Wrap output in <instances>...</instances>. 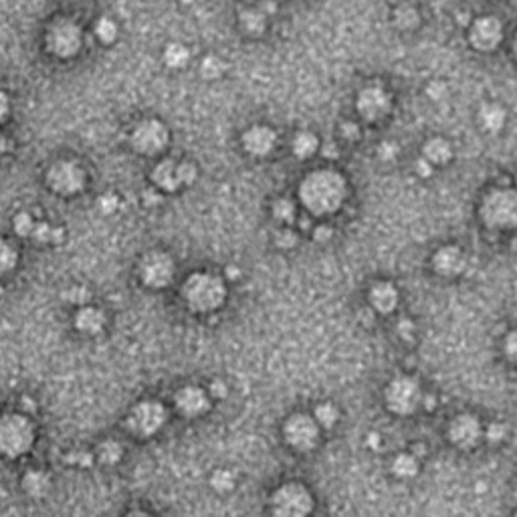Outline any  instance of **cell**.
I'll return each mask as SVG.
<instances>
[{"label": "cell", "instance_id": "6da1fadb", "mask_svg": "<svg viewBox=\"0 0 517 517\" xmlns=\"http://www.w3.org/2000/svg\"><path fill=\"white\" fill-rule=\"evenodd\" d=\"M348 196L346 178L332 168L315 170L307 174L299 184V200L315 216L334 214L341 209Z\"/></svg>", "mask_w": 517, "mask_h": 517}, {"label": "cell", "instance_id": "3957f363", "mask_svg": "<svg viewBox=\"0 0 517 517\" xmlns=\"http://www.w3.org/2000/svg\"><path fill=\"white\" fill-rule=\"evenodd\" d=\"M182 295L190 309L207 313L214 311L226 299V287L220 277L213 273H194L186 279Z\"/></svg>", "mask_w": 517, "mask_h": 517}, {"label": "cell", "instance_id": "ee69618b", "mask_svg": "<svg viewBox=\"0 0 517 517\" xmlns=\"http://www.w3.org/2000/svg\"><path fill=\"white\" fill-rule=\"evenodd\" d=\"M332 235H334V229L328 226V224H319V226H315V231H313V239H315L317 243H328V241L332 239Z\"/></svg>", "mask_w": 517, "mask_h": 517}, {"label": "cell", "instance_id": "74e56055", "mask_svg": "<svg viewBox=\"0 0 517 517\" xmlns=\"http://www.w3.org/2000/svg\"><path fill=\"white\" fill-rule=\"evenodd\" d=\"M36 222L31 218V214L21 213L17 214L14 218V231L21 235V237H32V231H34Z\"/></svg>", "mask_w": 517, "mask_h": 517}, {"label": "cell", "instance_id": "83f0119b", "mask_svg": "<svg viewBox=\"0 0 517 517\" xmlns=\"http://www.w3.org/2000/svg\"><path fill=\"white\" fill-rule=\"evenodd\" d=\"M394 23L400 29H414L421 23V14L410 4H400L394 10Z\"/></svg>", "mask_w": 517, "mask_h": 517}, {"label": "cell", "instance_id": "f6af8a7d", "mask_svg": "<svg viewBox=\"0 0 517 517\" xmlns=\"http://www.w3.org/2000/svg\"><path fill=\"white\" fill-rule=\"evenodd\" d=\"M65 297H71V299H69L71 304H85V302L92 297V293H89L87 289H79V287H77V289H71Z\"/></svg>", "mask_w": 517, "mask_h": 517}, {"label": "cell", "instance_id": "836d02e7", "mask_svg": "<svg viewBox=\"0 0 517 517\" xmlns=\"http://www.w3.org/2000/svg\"><path fill=\"white\" fill-rule=\"evenodd\" d=\"M273 216L279 222H293L295 220V204L289 198H279L273 204Z\"/></svg>", "mask_w": 517, "mask_h": 517}, {"label": "cell", "instance_id": "f546056e", "mask_svg": "<svg viewBox=\"0 0 517 517\" xmlns=\"http://www.w3.org/2000/svg\"><path fill=\"white\" fill-rule=\"evenodd\" d=\"M241 25H243L244 32H249V34H261L265 31L267 21L259 10H244L241 14Z\"/></svg>", "mask_w": 517, "mask_h": 517}, {"label": "cell", "instance_id": "f5cc1de1", "mask_svg": "<svg viewBox=\"0 0 517 517\" xmlns=\"http://www.w3.org/2000/svg\"><path fill=\"white\" fill-rule=\"evenodd\" d=\"M321 154H324L326 158H330V160H335V158L339 156V148H337L335 144H332V142H328V144L321 148Z\"/></svg>", "mask_w": 517, "mask_h": 517}, {"label": "cell", "instance_id": "e0dca14e", "mask_svg": "<svg viewBox=\"0 0 517 517\" xmlns=\"http://www.w3.org/2000/svg\"><path fill=\"white\" fill-rule=\"evenodd\" d=\"M275 144H277V136L267 125H255V127L244 131L243 146L251 156H257V158L269 156L273 152Z\"/></svg>", "mask_w": 517, "mask_h": 517}, {"label": "cell", "instance_id": "60d3db41", "mask_svg": "<svg viewBox=\"0 0 517 517\" xmlns=\"http://www.w3.org/2000/svg\"><path fill=\"white\" fill-rule=\"evenodd\" d=\"M339 134L346 138V140H350V142H354V140H360V136H362V131H360V125L356 122H344L341 123V127H339Z\"/></svg>", "mask_w": 517, "mask_h": 517}, {"label": "cell", "instance_id": "b9f144b4", "mask_svg": "<svg viewBox=\"0 0 517 517\" xmlns=\"http://www.w3.org/2000/svg\"><path fill=\"white\" fill-rule=\"evenodd\" d=\"M426 93H428V97H430L432 101H441V99L447 95V85H445L443 81H430V83L426 85Z\"/></svg>", "mask_w": 517, "mask_h": 517}, {"label": "cell", "instance_id": "f1b7e54d", "mask_svg": "<svg viewBox=\"0 0 517 517\" xmlns=\"http://www.w3.org/2000/svg\"><path fill=\"white\" fill-rule=\"evenodd\" d=\"M188 59H190V51L184 45H180V43H172L164 51V61H166L168 67H172V69L184 67L188 63Z\"/></svg>", "mask_w": 517, "mask_h": 517}, {"label": "cell", "instance_id": "e575fe53", "mask_svg": "<svg viewBox=\"0 0 517 517\" xmlns=\"http://www.w3.org/2000/svg\"><path fill=\"white\" fill-rule=\"evenodd\" d=\"M483 436H485V441L493 443V445H497V443H503V441L507 439V425H505V423H499V421H495V423H489V425L485 426V432H483Z\"/></svg>", "mask_w": 517, "mask_h": 517}, {"label": "cell", "instance_id": "ab89813d", "mask_svg": "<svg viewBox=\"0 0 517 517\" xmlns=\"http://www.w3.org/2000/svg\"><path fill=\"white\" fill-rule=\"evenodd\" d=\"M178 172H180V182L182 186H190V184L196 180V166L194 164H190V162H182V164H178Z\"/></svg>", "mask_w": 517, "mask_h": 517}, {"label": "cell", "instance_id": "9a60e30c", "mask_svg": "<svg viewBox=\"0 0 517 517\" xmlns=\"http://www.w3.org/2000/svg\"><path fill=\"white\" fill-rule=\"evenodd\" d=\"M503 41V23L497 17H479L469 27V43L481 53L495 51Z\"/></svg>", "mask_w": 517, "mask_h": 517}, {"label": "cell", "instance_id": "6f0895ef", "mask_svg": "<svg viewBox=\"0 0 517 517\" xmlns=\"http://www.w3.org/2000/svg\"><path fill=\"white\" fill-rule=\"evenodd\" d=\"M229 277H231V279L239 277V271H237V269H233V267H229Z\"/></svg>", "mask_w": 517, "mask_h": 517}, {"label": "cell", "instance_id": "9c48e42d", "mask_svg": "<svg viewBox=\"0 0 517 517\" xmlns=\"http://www.w3.org/2000/svg\"><path fill=\"white\" fill-rule=\"evenodd\" d=\"M138 275H140L144 285L154 287V289H162L174 279V261L170 255H166L162 251H152V253L142 257Z\"/></svg>", "mask_w": 517, "mask_h": 517}, {"label": "cell", "instance_id": "484cf974", "mask_svg": "<svg viewBox=\"0 0 517 517\" xmlns=\"http://www.w3.org/2000/svg\"><path fill=\"white\" fill-rule=\"evenodd\" d=\"M291 148H293V154H295L299 160H307V158H311L313 154L319 150V140H317V136L311 134V131H299V134L293 138Z\"/></svg>", "mask_w": 517, "mask_h": 517}, {"label": "cell", "instance_id": "4fadbf2b", "mask_svg": "<svg viewBox=\"0 0 517 517\" xmlns=\"http://www.w3.org/2000/svg\"><path fill=\"white\" fill-rule=\"evenodd\" d=\"M356 109L366 122H380L392 109V97L380 85H368L356 97Z\"/></svg>", "mask_w": 517, "mask_h": 517}, {"label": "cell", "instance_id": "30bf717a", "mask_svg": "<svg viewBox=\"0 0 517 517\" xmlns=\"http://www.w3.org/2000/svg\"><path fill=\"white\" fill-rule=\"evenodd\" d=\"M168 140H170V134L166 125L158 120H144L131 131V146L142 156H154V154L162 152L168 146Z\"/></svg>", "mask_w": 517, "mask_h": 517}, {"label": "cell", "instance_id": "f35d334b", "mask_svg": "<svg viewBox=\"0 0 517 517\" xmlns=\"http://www.w3.org/2000/svg\"><path fill=\"white\" fill-rule=\"evenodd\" d=\"M503 354H505V358L511 364L517 366V330L505 335V339H503Z\"/></svg>", "mask_w": 517, "mask_h": 517}, {"label": "cell", "instance_id": "7c38bea8", "mask_svg": "<svg viewBox=\"0 0 517 517\" xmlns=\"http://www.w3.org/2000/svg\"><path fill=\"white\" fill-rule=\"evenodd\" d=\"M47 182L51 186L53 192L63 194V196H71L83 190L85 186V172L79 164L63 160L51 166L49 174H47Z\"/></svg>", "mask_w": 517, "mask_h": 517}, {"label": "cell", "instance_id": "4316f807", "mask_svg": "<svg viewBox=\"0 0 517 517\" xmlns=\"http://www.w3.org/2000/svg\"><path fill=\"white\" fill-rule=\"evenodd\" d=\"M313 419L317 421V425L321 428H334L339 421V410L335 408V404L332 402H321L317 404L315 412H313Z\"/></svg>", "mask_w": 517, "mask_h": 517}, {"label": "cell", "instance_id": "d6986e66", "mask_svg": "<svg viewBox=\"0 0 517 517\" xmlns=\"http://www.w3.org/2000/svg\"><path fill=\"white\" fill-rule=\"evenodd\" d=\"M209 394L198 386H184L176 394V408L184 416H200L209 410Z\"/></svg>", "mask_w": 517, "mask_h": 517}, {"label": "cell", "instance_id": "db71d44e", "mask_svg": "<svg viewBox=\"0 0 517 517\" xmlns=\"http://www.w3.org/2000/svg\"><path fill=\"white\" fill-rule=\"evenodd\" d=\"M69 461L75 463V465H89L92 463V455L89 453H75Z\"/></svg>", "mask_w": 517, "mask_h": 517}, {"label": "cell", "instance_id": "44dd1931", "mask_svg": "<svg viewBox=\"0 0 517 517\" xmlns=\"http://www.w3.org/2000/svg\"><path fill=\"white\" fill-rule=\"evenodd\" d=\"M75 328L83 334H99L105 328V315L97 307H81L75 315Z\"/></svg>", "mask_w": 517, "mask_h": 517}, {"label": "cell", "instance_id": "ac0fdd59", "mask_svg": "<svg viewBox=\"0 0 517 517\" xmlns=\"http://www.w3.org/2000/svg\"><path fill=\"white\" fill-rule=\"evenodd\" d=\"M368 299H370V307L376 313L388 315V313H392L396 307H398L400 295H398V289H396L390 281H378V283H374L370 287Z\"/></svg>", "mask_w": 517, "mask_h": 517}, {"label": "cell", "instance_id": "8992f818", "mask_svg": "<svg viewBox=\"0 0 517 517\" xmlns=\"http://www.w3.org/2000/svg\"><path fill=\"white\" fill-rule=\"evenodd\" d=\"M273 517H309L313 511V495L304 483H285L271 497Z\"/></svg>", "mask_w": 517, "mask_h": 517}, {"label": "cell", "instance_id": "8fae6325", "mask_svg": "<svg viewBox=\"0 0 517 517\" xmlns=\"http://www.w3.org/2000/svg\"><path fill=\"white\" fill-rule=\"evenodd\" d=\"M483 432H485V426L481 425V421L475 414H469V412L456 414L447 428V436L451 445H455L461 451H473L483 441Z\"/></svg>", "mask_w": 517, "mask_h": 517}, {"label": "cell", "instance_id": "9f6ffc18", "mask_svg": "<svg viewBox=\"0 0 517 517\" xmlns=\"http://www.w3.org/2000/svg\"><path fill=\"white\" fill-rule=\"evenodd\" d=\"M6 148H8V144H6V140L0 136V158H2V154L6 152Z\"/></svg>", "mask_w": 517, "mask_h": 517}, {"label": "cell", "instance_id": "7a4b0ae2", "mask_svg": "<svg viewBox=\"0 0 517 517\" xmlns=\"http://www.w3.org/2000/svg\"><path fill=\"white\" fill-rule=\"evenodd\" d=\"M479 216L491 231H509L517 226V190L495 188L481 200Z\"/></svg>", "mask_w": 517, "mask_h": 517}, {"label": "cell", "instance_id": "603a6c76", "mask_svg": "<svg viewBox=\"0 0 517 517\" xmlns=\"http://www.w3.org/2000/svg\"><path fill=\"white\" fill-rule=\"evenodd\" d=\"M479 122L485 131L497 134L503 129V125L507 122V112L499 103H485L479 112Z\"/></svg>", "mask_w": 517, "mask_h": 517}, {"label": "cell", "instance_id": "d6a6232c", "mask_svg": "<svg viewBox=\"0 0 517 517\" xmlns=\"http://www.w3.org/2000/svg\"><path fill=\"white\" fill-rule=\"evenodd\" d=\"M95 34L103 45H112L118 39V25L112 19H99L95 25Z\"/></svg>", "mask_w": 517, "mask_h": 517}, {"label": "cell", "instance_id": "277c9868", "mask_svg": "<svg viewBox=\"0 0 517 517\" xmlns=\"http://www.w3.org/2000/svg\"><path fill=\"white\" fill-rule=\"evenodd\" d=\"M425 392L421 388V382L412 376H396L386 384L384 390V402L390 412L396 416H410L416 410L423 408Z\"/></svg>", "mask_w": 517, "mask_h": 517}, {"label": "cell", "instance_id": "4dcf8cb0", "mask_svg": "<svg viewBox=\"0 0 517 517\" xmlns=\"http://www.w3.org/2000/svg\"><path fill=\"white\" fill-rule=\"evenodd\" d=\"M123 455V447L120 443H116V441H105V443H101L99 445V449H97V456H99V461L103 463V465H116Z\"/></svg>", "mask_w": 517, "mask_h": 517}, {"label": "cell", "instance_id": "5bb4252c", "mask_svg": "<svg viewBox=\"0 0 517 517\" xmlns=\"http://www.w3.org/2000/svg\"><path fill=\"white\" fill-rule=\"evenodd\" d=\"M166 423V408L158 400H144L134 406L129 414V426L140 436H152Z\"/></svg>", "mask_w": 517, "mask_h": 517}, {"label": "cell", "instance_id": "d4e9b609", "mask_svg": "<svg viewBox=\"0 0 517 517\" xmlns=\"http://www.w3.org/2000/svg\"><path fill=\"white\" fill-rule=\"evenodd\" d=\"M23 489L31 497H45L49 493V489H51V479L43 471H29L23 477Z\"/></svg>", "mask_w": 517, "mask_h": 517}, {"label": "cell", "instance_id": "816d5d0a", "mask_svg": "<svg viewBox=\"0 0 517 517\" xmlns=\"http://www.w3.org/2000/svg\"><path fill=\"white\" fill-rule=\"evenodd\" d=\"M398 332L402 337H408V335L414 332V326H412V321L410 319H400V324H398Z\"/></svg>", "mask_w": 517, "mask_h": 517}, {"label": "cell", "instance_id": "1f68e13d", "mask_svg": "<svg viewBox=\"0 0 517 517\" xmlns=\"http://www.w3.org/2000/svg\"><path fill=\"white\" fill-rule=\"evenodd\" d=\"M17 261H19V253L12 244L8 241H2L0 239V275L8 273L17 267Z\"/></svg>", "mask_w": 517, "mask_h": 517}, {"label": "cell", "instance_id": "11a10c76", "mask_svg": "<svg viewBox=\"0 0 517 517\" xmlns=\"http://www.w3.org/2000/svg\"><path fill=\"white\" fill-rule=\"evenodd\" d=\"M125 517H154V516H150L148 511H131V514H127Z\"/></svg>", "mask_w": 517, "mask_h": 517}, {"label": "cell", "instance_id": "bcb514c9", "mask_svg": "<svg viewBox=\"0 0 517 517\" xmlns=\"http://www.w3.org/2000/svg\"><path fill=\"white\" fill-rule=\"evenodd\" d=\"M378 154H380L382 160H394L396 154H398V146H396L394 142H382Z\"/></svg>", "mask_w": 517, "mask_h": 517}, {"label": "cell", "instance_id": "680465c9", "mask_svg": "<svg viewBox=\"0 0 517 517\" xmlns=\"http://www.w3.org/2000/svg\"><path fill=\"white\" fill-rule=\"evenodd\" d=\"M514 53H516V57H517V34H516V39H514Z\"/></svg>", "mask_w": 517, "mask_h": 517}, {"label": "cell", "instance_id": "c3c4849f", "mask_svg": "<svg viewBox=\"0 0 517 517\" xmlns=\"http://www.w3.org/2000/svg\"><path fill=\"white\" fill-rule=\"evenodd\" d=\"M211 394L214 398H224V396L229 394V388H226V384L222 380H214L213 384H211Z\"/></svg>", "mask_w": 517, "mask_h": 517}, {"label": "cell", "instance_id": "f907efd6", "mask_svg": "<svg viewBox=\"0 0 517 517\" xmlns=\"http://www.w3.org/2000/svg\"><path fill=\"white\" fill-rule=\"evenodd\" d=\"M8 112H10V101H8V97L4 93L0 92V123L6 120Z\"/></svg>", "mask_w": 517, "mask_h": 517}, {"label": "cell", "instance_id": "52a82bcc", "mask_svg": "<svg viewBox=\"0 0 517 517\" xmlns=\"http://www.w3.org/2000/svg\"><path fill=\"white\" fill-rule=\"evenodd\" d=\"M81 45H83V34L75 21L59 19L47 31V49L61 59L77 55Z\"/></svg>", "mask_w": 517, "mask_h": 517}, {"label": "cell", "instance_id": "ba28073f", "mask_svg": "<svg viewBox=\"0 0 517 517\" xmlns=\"http://www.w3.org/2000/svg\"><path fill=\"white\" fill-rule=\"evenodd\" d=\"M319 428L317 421L309 414L297 412L293 416H289L283 425V436L289 443V447H293L299 453H307L311 449H315V445L319 443Z\"/></svg>", "mask_w": 517, "mask_h": 517}, {"label": "cell", "instance_id": "91938a15", "mask_svg": "<svg viewBox=\"0 0 517 517\" xmlns=\"http://www.w3.org/2000/svg\"><path fill=\"white\" fill-rule=\"evenodd\" d=\"M516 184H517V176H516Z\"/></svg>", "mask_w": 517, "mask_h": 517}, {"label": "cell", "instance_id": "8d00e7d4", "mask_svg": "<svg viewBox=\"0 0 517 517\" xmlns=\"http://www.w3.org/2000/svg\"><path fill=\"white\" fill-rule=\"evenodd\" d=\"M222 69H224V65H222V61H220L218 57H214V55H209L204 61L200 63V73H202L207 79H216V77H220Z\"/></svg>", "mask_w": 517, "mask_h": 517}, {"label": "cell", "instance_id": "7bdbcfd3", "mask_svg": "<svg viewBox=\"0 0 517 517\" xmlns=\"http://www.w3.org/2000/svg\"><path fill=\"white\" fill-rule=\"evenodd\" d=\"M414 172H416V176H421V178H430L432 176V172H434V166L425 160V158H419L416 162H414Z\"/></svg>", "mask_w": 517, "mask_h": 517}, {"label": "cell", "instance_id": "7402d4cb", "mask_svg": "<svg viewBox=\"0 0 517 517\" xmlns=\"http://www.w3.org/2000/svg\"><path fill=\"white\" fill-rule=\"evenodd\" d=\"M423 158L428 160L434 168L445 166L453 158V146L445 138H430L423 148Z\"/></svg>", "mask_w": 517, "mask_h": 517}, {"label": "cell", "instance_id": "cb8c5ba5", "mask_svg": "<svg viewBox=\"0 0 517 517\" xmlns=\"http://www.w3.org/2000/svg\"><path fill=\"white\" fill-rule=\"evenodd\" d=\"M390 469L398 479H412V477H416V473L421 469L419 456H414L412 453H398L390 463Z\"/></svg>", "mask_w": 517, "mask_h": 517}, {"label": "cell", "instance_id": "5b68a950", "mask_svg": "<svg viewBox=\"0 0 517 517\" xmlns=\"http://www.w3.org/2000/svg\"><path fill=\"white\" fill-rule=\"evenodd\" d=\"M34 443V428L23 414L0 416V453L21 456L29 453Z\"/></svg>", "mask_w": 517, "mask_h": 517}, {"label": "cell", "instance_id": "681fc988", "mask_svg": "<svg viewBox=\"0 0 517 517\" xmlns=\"http://www.w3.org/2000/svg\"><path fill=\"white\" fill-rule=\"evenodd\" d=\"M99 202H101V211L103 213H112V211L118 209V198L116 196H103Z\"/></svg>", "mask_w": 517, "mask_h": 517}, {"label": "cell", "instance_id": "2e32d148", "mask_svg": "<svg viewBox=\"0 0 517 517\" xmlns=\"http://www.w3.org/2000/svg\"><path fill=\"white\" fill-rule=\"evenodd\" d=\"M465 267H467L465 253L455 244H447L432 255V269L434 273L443 277H456L465 271Z\"/></svg>", "mask_w": 517, "mask_h": 517}, {"label": "cell", "instance_id": "d590c367", "mask_svg": "<svg viewBox=\"0 0 517 517\" xmlns=\"http://www.w3.org/2000/svg\"><path fill=\"white\" fill-rule=\"evenodd\" d=\"M235 475L229 471V469H218L216 473L213 475V487L216 491H231L233 487H235Z\"/></svg>", "mask_w": 517, "mask_h": 517}, {"label": "cell", "instance_id": "7dc6e473", "mask_svg": "<svg viewBox=\"0 0 517 517\" xmlns=\"http://www.w3.org/2000/svg\"><path fill=\"white\" fill-rule=\"evenodd\" d=\"M297 243V235L291 233V231H285V233H279V239H277V244L283 246V249H291Z\"/></svg>", "mask_w": 517, "mask_h": 517}, {"label": "cell", "instance_id": "ffe728a7", "mask_svg": "<svg viewBox=\"0 0 517 517\" xmlns=\"http://www.w3.org/2000/svg\"><path fill=\"white\" fill-rule=\"evenodd\" d=\"M152 182L166 192H176L182 182H180V172H178V164L172 160H164L160 162L152 172Z\"/></svg>", "mask_w": 517, "mask_h": 517}]
</instances>
